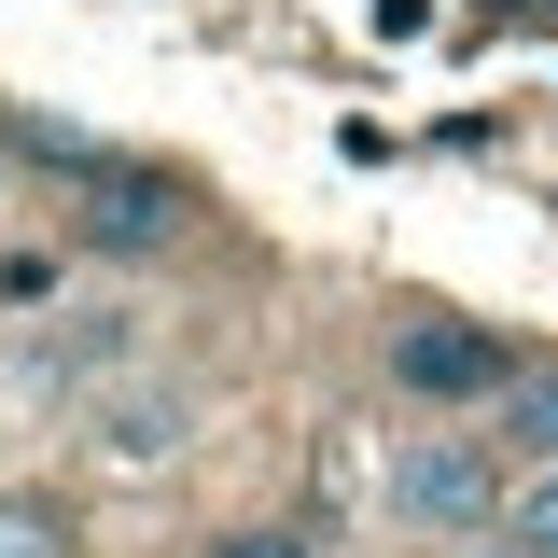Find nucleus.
Segmentation results:
<instances>
[{
	"instance_id": "obj_1",
	"label": "nucleus",
	"mask_w": 558,
	"mask_h": 558,
	"mask_svg": "<svg viewBox=\"0 0 558 558\" xmlns=\"http://www.w3.org/2000/svg\"><path fill=\"white\" fill-rule=\"evenodd\" d=\"M377 488H391L405 531H488V502H502V447H488V433H405Z\"/></svg>"
},
{
	"instance_id": "obj_2",
	"label": "nucleus",
	"mask_w": 558,
	"mask_h": 558,
	"mask_svg": "<svg viewBox=\"0 0 558 558\" xmlns=\"http://www.w3.org/2000/svg\"><path fill=\"white\" fill-rule=\"evenodd\" d=\"M502 363H517V349L488 336V322H405V336H391V377H405L418 405H488Z\"/></svg>"
},
{
	"instance_id": "obj_3",
	"label": "nucleus",
	"mask_w": 558,
	"mask_h": 558,
	"mask_svg": "<svg viewBox=\"0 0 558 558\" xmlns=\"http://www.w3.org/2000/svg\"><path fill=\"white\" fill-rule=\"evenodd\" d=\"M70 223H84L98 252H168V238H182V182H168V168H98Z\"/></svg>"
},
{
	"instance_id": "obj_4",
	"label": "nucleus",
	"mask_w": 558,
	"mask_h": 558,
	"mask_svg": "<svg viewBox=\"0 0 558 558\" xmlns=\"http://www.w3.org/2000/svg\"><path fill=\"white\" fill-rule=\"evenodd\" d=\"M488 405H502V433H517V447H531V461H558V363H531V349H517V363H502V391H488Z\"/></svg>"
},
{
	"instance_id": "obj_5",
	"label": "nucleus",
	"mask_w": 558,
	"mask_h": 558,
	"mask_svg": "<svg viewBox=\"0 0 558 558\" xmlns=\"http://www.w3.org/2000/svg\"><path fill=\"white\" fill-rule=\"evenodd\" d=\"M488 517H502V558H558V461L517 488V502H488Z\"/></svg>"
},
{
	"instance_id": "obj_6",
	"label": "nucleus",
	"mask_w": 558,
	"mask_h": 558,
	"mask_svg": "<svg viewBox=\"0 0 558 558\" xmlns=\"http://www.w3.org/2000/svg\"><path fill=\"white\" fill-rule=\"evenodd\" d=\"M0 558H70V517L28 502V488H0Z\"/></svg>"
},
{
	"instance_id": "obj_7",
	"label": "nucleus",
	"mask_w": 558,
	"mask_h": 558,
	"mask_svg": "<svg viewBox=\"0 0 558 558\" xmlns=\"http://www.w3.org/2000/svg\"><path fill=\"white\" fill-rule=\"evenodd\" d=\"M209 558H307V545H293V531H223Z\"/></svg>"
}]
</instances>
